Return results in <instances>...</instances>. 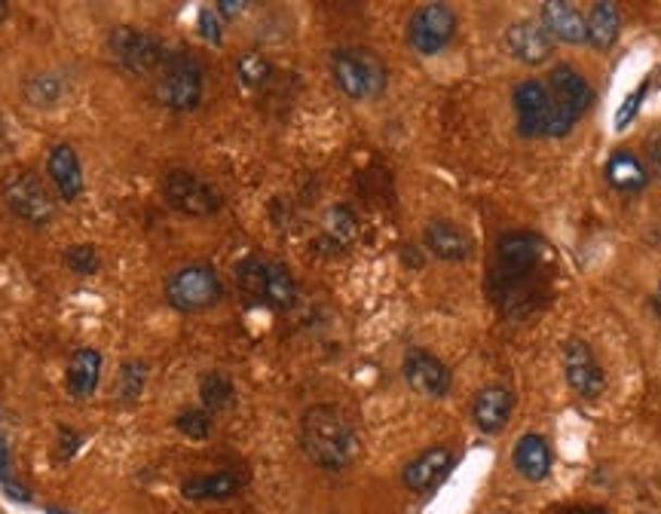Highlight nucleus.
I'll use <instances>...</instances> for the list:
<instances>
[{"label":"nucleus","mask_w":661,"mask_h":514,"mask_svg":"<svg viewBox=\"0 0 661 514\" xmlns=\"http://www.w3.org/2000/svg\"><path fill=\"white\" fill-rule=\"evenodd\" d=\"M554 276V251L536 233H506L496 246L490 269V294L496 306L512 318L533 313L546 303Z\"/></svg>","instance_id":"obj_1"},{"label":"nucleus","mask_w":661,"mask_h":514,"mask_svg":"<svg viewBox=\"0 0 661 514\" xmlns=\"http://www.w3.org/2000/svg\"><path fill=\"white\" fill-rule=\"evenodd\" d=\"M300 448L322 468H347L359 453V435L340 408L315 404L300 419Z\"/></svg>","instance_id":"obj_2"},{"label":"nucleus","mask_w":661,"mask_h":514,"mask_svg":"<svg viewBox=\"0 0 661 514\" xmlns=\"http://www.w3.org/2000/svg\"><path fill=\"white\" fill-rule=\"evenodd\" d=\"M330 74L337 89L356 101L377 99L386 84H389V71L383 65L377 52L362 50V47H347L330 55Z\"/></svg>","instance_id":"obj_3"},{"label":"nucleus","mask_w":661,"mask_h":514,"mask_svg":"<svg viewBox=\"0 0 661 514\" xmlns=\"http://www.w3.org/2000/svg\"><path fill=\"white\" fill-rule=\"evenodd\" d=\"M236 283L248 298L264 303V306H273V310H291L298 300L295 276L288 273V266L276 264V261L246 258L236 266Z\"/></svg>","instance_id":"obj_4"},{"label":"nucleus","mask_w":661,"mask_h":514,"mask_svg":"<svg viewBox=\"0 0 661 514\" xmlns=\"http://www.w3.org/2000/svg\"><path fill=\"white\" fill-rule=\"evenodd\" d=\"M157 101L165 104L169 111H194L202 101V67L194 55L175 52L165 55L163 67L157 71Z\"/></svg>","instance_id":"obj_5"},{"label":"nucleus","mask_w":661,"mask_h":514,"mask_svg":"<svg viewBox=\"0 0 661 514\" xmlns=\"http://www.w3.org/2000/svg\"><path fill=\"white\" fill-rule=\"evenodd\" d=\"M165 298L178 313H202L221 300V279L209 264H187L165 279Z\"/></svg>","instance_id":"obj_6"},{"label":"nucleus","mask_w":661,"mask_h":514,"mask_svg":"<svg viewBox=\"0 0 661 514\" xmlns=\"http://www.w3.org/2000/svg\"><path fill=\"white\" fill-rule=\"evenodd\" d=\"M548 99H551V108H554V123H558V138L570 133L576 126V120L595 101V92L588 80L578 74L576 67L570 65H558L546 80Z\"/></svg>","instance_id":"obj_7"},{"label":"nucleus","mask_w":661,"mask_h":514,"mask_svg":"<svg viewBox=\"0 0 661 514\" xmlns=\"http://www.w3.org/2000/svg\"><path fill=\"white\" fill-rule=\"evenodd\" d=\"M3 202L13 215L28 221L34 227H43L55 217L52 193L47 190L43 178L37 172H28V168H18V172L3 178Z\"/></svg>","instance_id":"obj_8"},{"label":"nucleus","mask_w":661,"mask_h":514,"mask_svg":"<svg viewBox=\"0 0 661 514\" xmlns=\"http://www.w3.org/2000/svg\"><path fill=\"white\" fill-rule=\"evenodd\" d=\"M111 52L120 62V67H126L129 74H138V77H148V74H157L165 62L163 47L150 37V34L138 32V28H129V25H120L111 32Z\"/></svg>","instance_id":"obj_9"},{"label":"nucleus","mask_w":661,"mask_h":514,"mask_svg":"<svg viewBox=\"0 0 661 514\" xmlns=\"http://www.w3.org/2000/svg\"><path fill=\"white\" fill-rule=\"evenodd\" d=\"M457 32V16L447 3H426L420 7L408 22V40L416 52L435 55L453 40Z\"/></svg>","instance_id":"obj_10"},{"label":"nucleus","mask_w":661,"mask_h":514,"mask_svg":"<svg viewBox=\"0 0 661 514\" xmlns=\"http://www.w3.org/2000/svg\"><path fill=\"white\" fill-rule=\"evenodd\" d=\"M163 193L169 205L184 212V215L205 217L215 215L217 209H221V197H217L215 187L197 178V175H190V172H182V168H175V172L165 175Z\"/></svg>","instance_id":"obj_11"},{"label":"nucleus","mask_w":661,"mask_h":514,"mask_svg":"<svg viewBox=\"0 0 661 514\" xmlns=\"http://www.w3.org/2000/svg\"><path fill=\"white\" fill-rule=\"evenodd\" d=\"M514 111H517V129L524 138H558V123H554V108L548 99L546 84L527 80L514 89Z\"/></svg>","instance_id":"obj_12"},{"label":"nucleus","mask_w":661,"mask_h":514,"mask_svg":"<svg viewBox=\"0 0 661 514\" xmlns=\"http://www.w3.org/2000/svg\"><path fill=\"white\" fill-rule=\"evenodd\" d=\"M563 371H566L570 389L578 392L582 399H597L607 386L603 367L597 365L591 347L585 340H576V337L563 343Z\"/></svg>","instance_id":"obj_13"},{"label":"nucleus","mask_w":661,"mask_h":514,"mask_svg":"<svg viewBox=\"0 0 661 514\" xmlns=\"http://www.w3.org/2000/svg\"><path fill=\"white\" fill-rule=\"evenodd\" d=\"M404 380L413 392L426 396V399H441L450 389V371L441 359H435L432 352L413 349L404 359Z\"/></svg>","instance_id":"obj_14"},{"label":"nucleus","mask_w":661,"mask_h":514,"mask_svg":"<svg viewBox=\"0 0 661 514\" xmlns=\"http://www.w3.org/2000/svg\"><path fill=\"white\" fill-rule=\"evenodd\" d=\"M506 47H509V52H512L517 62L542 65L554 52V40H551V34L546 32L542 22L524 18V22H514L512 28L506 32Z\"/></svg>","instance_id":"obj_15"},{"label":"nucleus","mask_w":661,"mask_h":514,"mask_svg":"<svg viewBox=\"0 0 661 514\" xmlns=\"http://www.w3.org/2000/svg\"><path fill=\"white\" fill-rule=\"evenodd\" d=\"M512 408L514 396L506 386H487V389H481L475 401H472V416H475L481 431L496 435V431L506 429V423H509V416H512Z\"/></svg>","instance_id":"obj_16"},{"label":"nucleus","mask_w":661,"mask_h":514,"mask_svg":"<svg viewBox=\"0 0 661 514\" xmlns=\"http://www.w3.org/2000/svg\"><path fill=\"white\" fill-rule=\"evenodd\" d=\"M450 463H453V453H450V450L432 448L426 450V453H420L413 463L404 465L401 481H404V487L413 490V493H426V490H432L435 484L445 478Z\"/></svg>","instance_id":"obj_17"},{"label":"nucleus","mask_w":661,"mask_h":514,"mask_svg":"<svg viewBox=\"0 0 661 514\" xmlns=\"http://www.w3.org/2000/svg\"><path fill=\"white\" fill-rule=\"evenodd\" d=\"M542 25L551 34V40H563V43H588V28L585 18L573 3L563 0H548L542 3Z\"/></svg>","instance_id":"obj_18"},{"label":"nucleus","mask_w":661,"mask_h":514,"mask_svg":"<svg viewBox=\"0 0 661 514\" xmlns=\"http://www.w3.org/2000/svg\"><path fill=\"white\" fill-rule=\"evenodd\" d=\"M47 168H50V178L52 184H55V190H59L62 200L71 202L80 197L83 168L71 145H55V148L50 150V163H47Z\"/></svg>","instance_id":"obj_19"},{"label":"nucleus","mask_w":661,"mask_h":514,"mask_svg":"<svg viewBox=\"0 0 661 514\" xmlns=\"http://www.w3.org/2000/svg\"><path fill=\"white\" fill-rule=\"evenodd\" d=\"M426 246L441 261H465L472 254V239L463 227L450 221H432L426 227Z\"/></svg>","instance_id":"obj_20"},{"label":"nucleus","mask_w":661,"mask_h":514,"mask_svg":"<svg viewBox=\"0 0 661 514\" xmlns=\"http://www.w3.org/2000/svg\"><path fill=\"white\" fill-rule=\"evenodd\" d=\"M99 377H101V355L96 349H77L71 365H67V389L71 396L77 399H86L99 389Z\"/></svg>","instance_id":"obj_21"},{"label":"nucleus","mask_w":661,"mask_h":514,"mask_svg":"<svg viewBox=\"0 0 661 514\" xmlns=\"http://www.w3.org/2000/svg\"><path fill=\"white\" fill-rule=\"evenodd\" d=\"M514 465L529 481H546L551 472V450L539 435H524L514 448Z\"/></svg>","instance_id":"obj_22"},{"label":"nucleus","mask_w":661,"mask_h":514,"mask_svg":"<svg viewBox=\"0 0 661 514\" xmlns=\"http://www.w3.org/2000/svg\"><path fill=\"white\" fill-rule=\"evenodd\" d=\"M607 181L622 193H640L646 181H649V175H646L644 163L634 153L619 150V153H612L610 163H607Z\"/></svg>","instance_id":"obj_23"},{"label":"nucleus","mask_w":661,"mask_h":514,"mask_svg":"<svg viewBox=\"0 0 661 514\" xmlns=\"http://www.w3.org/2000/svg\"><path fill=\"white\" fill-rule=\"evenodd\" d=\"M585 28H588V43L597 47V50H610L619 37V28H622V16H619V7L615 3H595L591 13L585 18Z\"/></svg>","instance_id":"obj_24"},{"label":"nucleus","mask_w":661,"mask_h":514,"mask_svg":"<svg viewBox=\"0 0 661 514\" xmlns=\"http://www.w3.org/2000/svg\"><path fill=\"white\" fill-rule=\"evenodd\" d=\"M239 490V478L233 472H215V475H202L194 481L184 484V497L187 499H227Z\"/></svg>","instance_id":"obj_25"},{"label":"nucleus","mask_w":661,"mask_h":514,"mask_svg":"<svg viewBox=\"0 0 661 514\" xmlns=\"http://www.w3.org/2000/svg\"><path fill=\"white\" fill-rule=\"evenodd\" d=\"M199 396H202V404L209 411H224L233 404V383L227 374H205L202 377V386H199Z\"/></svg>","instance_id":"obj_26"},{"label":"nucleus","mask_w":661,"mask_h":514,"mask_svg":"<svg viewBox=\"0 0 661 514\" xmlns=\"http://www.w3.org/2000/svg\"><path fill=\"white\" fill-rule=\"evenodd\" d=\"M236 74H239V80L246 86L261 89V86L270 80L273 67H270V62H266L261 52H246V55H239V62H236Z\"/></svg>","instance_id":"obj_27"},{"label":"nucleus","mask_w":661,"mask_h":514,"mask_svg":"<svg viewBox=\"0 0 661 514\" xmlns=\"http://www.w3.org/2000/svg\"><path fill=\"white\" fill-rule=\"evenodd\" d=\"M145 374H148V367L138 365V362L123 365V371H120V383H116V396H120L123 401L138 399V396H141V389H145Z\"/></svg>","instance_id":"obj_28"},{"label":"nucleus","mask_w":661,"mask_h":514,"mask_svg":"<svg viewBox=\"0 0 661 514\" xmlns=\"http://www.w3.org/2000/svg\"><path fill=\"white\" fill-rule=\"evenodd\" d=\"M175 429H182L187 438L202 441V438H209V431H212V416H209V411H184V414H178V419H175Z\"/></svg>","instance_id":"obj_29"},{"label":"nucleus","mask_w":661,"mask_h":514,"mask_svg":"<svg viewBox=\"0 0 661 514\" xmlns=\"http://www.w3.org/2000/svg\"><path fill=\"white\" fill-rule=\"evenodd\" d=\"M65 261L67 266H71L74 273H80V276L99 269V254H96V249H89V246H74V249H67Z\"/></svg>","instance_id":"obj_30"},{"label":"nucleus","mask_w":661,"mask_h":514,"mask_svg":"<svg viewBox=\"0 0 661 514\" xmlns=\"http://www.w3.org/2000/svg\"><path fill=\"white\" fill-rule=\"evenodd\" d=\"M199 34L209 40V43H221V22H217L215 10H202L199 13Z\"/></svg>","instance_id":"obj_31"},{"label":"nucleus","mask_w":661,"mask_h":514,"mask_svg":"<svg viewBox=\"0 0 661 514\" xmlns=\"http://www.w3.org/2000/svg\"><path fill=\"white\" fill-rule=\"evenodd\" d=\"M640 99H644V89H640V92H634V96L622 104V114H619V120H615V126H619V129H622V126H628L631 116H634V108L640 104Z\"/></svg>","instance_id":"obj_32"},{"label":"nucleus","mask_w":661,"mask_h":514,"mask_svg":"<svg viewBox=\"0 0 661 514\" xmlns=\"http://www.w3.org/2000/svg\"><path fill=\"white\" fill-rule=\"evenodd\" d=\"M646 150H649V163H652V168H656V175L661 178V133H656L652 138H649V145H646Z\"/></svg>","instance_id":"obj_33"},{"label":"nucleus","mask_w":661,"mask_h":514,"mask_svg":"<svg viewBox=\"0 0 661 514\" xmlns=\"http://www.w3.org/2000/svg\"><path fill=\"white\" fill-rule=\"evenodd\" d=\"M10 481V448H7V441L0 438V484Z\"/></svg>","instance_id":"obj_34"},{"label":"nucleus","mask_w":661,"mask_h":514,"mask_svg":"<svg viewBox=\"0 0 661 514\" xmlns=\"http://www.w3.org/2000/svg\"><path fill=\"white\" fill-rule=\"evenodd\" d=\"M217 10H221V13H224L227 18H236L239 13H242V10H246V3H236V0H221V3H217Z\"/></svg>","instance_id":"obj_35"},{"label":"nucleus","mask_w":661,"mask_h":514,"mask_svg":"<svg viewBox=\"0 0 661 514\" xmlns=\"http://www.w3.org/2000/svg\"><path fill=\"white\" fill-rule=\"evenodd\" d=\"M563 514H610V512H603V509H566Z\"/></svg>","instance_id":"obj_36"},{"label":"nucleus","mask_w":661,"mask_h":514,"mask_svg":"<svg viewBox=\"0 0 661 514\" xmlns=\"http://www.w3.org/2000/svg\"><path fill=\"white\" fill-rule=\"evenodd\" d=\"M7 16H10V3H3V0H0V22H3Z\"/></svg>","instance_id":"obj_37"},{"label":"nucleus","mask_w":661,"mask_h":514,"mask_svg":"<svg viewBox=\"0 0 661 514\" xmlns=\"http://www.w3.org/2000/svg\"><path fill=\"white\" fill-rule=\"evenodd\" d=\"M52 514H62V512H52Z\"/></svg>","instance_id":"obj_38"},{"label":"nucleus","mask_w":661,"mask_h":514,"mask_svg":"<svg viewBox=\"0 0 661 514\" xmlns=\"http://www.w3.org/2000/svg\"><path fill=\"white\" fill-rule=\"evenodd\" d=\"M659 291H661V288H659Z\"/></svg>","instance_id":"obj_39"}]
</instances>
